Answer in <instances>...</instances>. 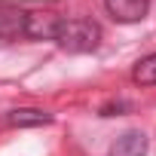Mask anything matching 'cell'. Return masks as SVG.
<instances>
[{
	"label": "cell",
	"mask_w": 156,
	"mask_h": 156,
	"mask_svg": "<svg viewBox=\"0 0 156 156\" xmlns=\"http://www.w3.org/2000/svg\"><path fill=\"white\" fill-rule=\"evenodd\" d=\"M55 43H58V49H64L70 55L95 52L98 43H101V28L92 19H61Z\"/></svg>",
	"instance_id": "6da1fadb"
},
{
	"label": "cell",
	"mask_w": 156,
	"mask_h": 156,
	"mask_svg": "<svg viewBox=\"0 0 156 156\" xmlns=\"http://www.w3.org/2000/svg\"><path fill=\"white\" fill-rule=\"evenodd\" d=\"M58 25H61L58 12H52V9H34V12H28L25 37H31V40H55Z\"/></svg>",
	"instance_id": "7a4b0ae2"
},
{
	"label": "cell",
	"mask_w": 156,
	"mask_h": 156,
	"mask_svg": "<svg viewBox=\"0 0 156 156\" xmlns=\"http://www.w3.org/2000/svg\"><path fill=\"white\" fill-rule=\"evenodd\" d=\"M104 9L113 22L119 25H135L147 16L150 9V0H104Z\"/></svg>",
	"instance_id": "3957f363"
},
{
	"label": "cell",
	"mask_w": 156,
	"mask_h": 156,
	"mask_svg": "<svg viewBox=\"0 0 156 156\" xmlns=\"http://www.w3.org/2000/svg\"><path fill=\"white\" fill-rule=\"evenodd\" d=\"M25 22H28L25 9L0 3V40H19V37H25Z\"/></svg>",
	"instance_id": "277c9868"
},
{
	"label": "cell",
	"mask_w": 156,
	"mask_h": 156,
	"mask_svg": "<svg viewBox=\"0 0 156 156\" xmlns=\"http://www.w3.org/2000/svg\"><path fill=\"white\" fill-rule=\"evenodd\" d=\"M147 147H150L147 135H144L141 129H129V132H122V135L113 141L110 156H147Z\"/></svg>",
	"instance_id": "5b68a950"
},
{
	"label": "cell",
	"mask_w": 156,
	"mask_h": 156,
	"mask_svg": "<svg viewBox=\"0 0 156 156\" xmlns=\"http://www.w3.org/2000/svg\"><path fill=\"white\" fill-rule=\"evenodd\" d=\"M6 122L16 126V129H34V126H49L52 122V113L37 110V107H19V110H9L6 113Z\"/></svg>",
	"instance_id": "8992f818"
},
{
	"label": "cell",
	"mask_w": 156,
	"mask_h": 156,
	"mask_svg": "<svg viewBox=\"0 0 156 156\" xmlns=\"http://www.w3.org/2000/svg\"><path fill=\"white\" fill-rule=\"evenodd\" d=\"M132 80L138 86H156V52L144 55L135 67H132Z\"/></svg>",
	"instance_id": "52a82bcc"
},
{
	"label": "cell",
	"mask_w": 156,
	"mask_h": 156,
	"mask_svg": "<svg viewBox=\"0 0 156 156\" xmlns=\"http://www.w3.org/2000/svg\"><path fill=\"white\" fill-rule=\"evenodd\" d=\"M129 107H132V104H126V101H110V104H104L98 113H101V116H119V113L129 110Z\"/></svg>",
	"instance_id": "ba28073f"
}]
</instances>
